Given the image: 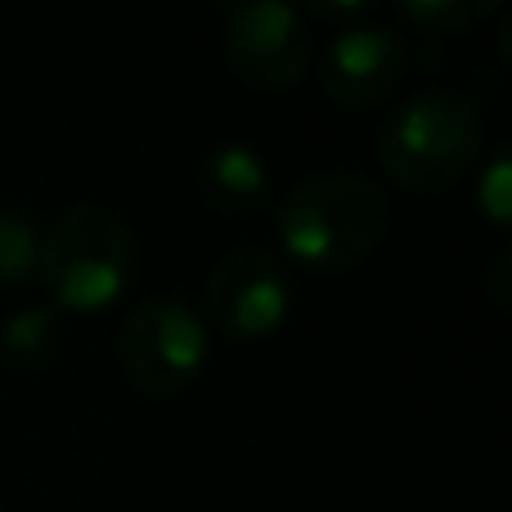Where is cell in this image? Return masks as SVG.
I'll return each mask as SVG.
<instances>
[{"instance_id": "cell-1", "label": "cell", "mask_w": 512, "mask_h": 512, "mask_svg": "<svg viewBox=\"0 0 512 512\" xmlns=\"http://www.w3.org/2000/svg\"><path fill=\"white\" fill-rule=\"evenodd\" d=\"M391 230V198L355 167L310 171L274 212L279 248L315 274H346L373 261Z\"/></svg>"}, {"instance_id": "cell-2", "label": "cell", "mask_w": 512, "mask_h": 512, "mask_svg": "<svg viewBox=\"0 0 512 512\" xmlns=\"http://www.w3.org/2000/svg\"><path fill=\"white\" fill-rule=\"evenodd\" d=\"M140 274V239L104 203H72L41 230L36 279L45 301L72 315H99L131 292Z\"/></svg>"}, {"instance_id": "cell-3", "label": "cell", "mask_w": 512, "mask_h": 512, "mask_svg": "<svg viewBox=\"0 0 512 512\" xmlns=\"http://www.w3.org/2000/svg\"><path fill=\"white\" fill-rule=\"evenodd\" d=\"M481 162V113L463 90H418L378 126V167L414 194L454 189Z\"/></svg>"}, {"instance_id": "cell-4", "label": "cell", "mask_w": 512, "mask_h": 512, "mask_svg": "<svg viewBox=\"0 0 512 512\" xmlns=\"http://www.w3.org/2000/svg\"><path fill=\"white\" fill-rule=\"evenodd\" d=\"M212 328L185 297H149L117 324V364L140 396L171 400L207 369Z\"/></svg>"}, {"instance_id": "cell-5", "label": "cell", "mask_w": 512, "mask_h": 512, "mask_svg": "<svg viewBox=\"0 0 512 512\" xmlns=\"http://www.w3.org/2000/svg\"><path fill=\"white\" fill-rule=\"evenodd\" d=\"M203 324L230 342L274 337L292 315V279L283 261L265 248H234L207 270Z\"/></svg>"}, {"instance_id": "cell-6", "label": "cell", "mask_w": 512, "mask_h": 512, "mask_svg": "<svg viewBox=\"0 0 512 512\" xmlns=\"http://www.w3.org/2000/svg\"><path fill=\"white\" fill-rule=\"evenodd\" d=\"M221 45L234 77L252 90H292L310 72V23L297 5L248 0L230 5L221 23Z\"/></svg>"}, {"instance_id": "cell-7", "label": "cell", "mask_w": 512, "mask_h": 512, "mask_svg": "<svg viewBox=\"0 0 512 512\" xmlns=\"http://www.w3.org/2000/svg\"><path fill=\"white\" fill-rule=\"evenodd\" d=\"M409 68V45L387 23H355L328 41L319 59V86L346 113L387 104Z\"/></svg>"}, {"instance_id": "cell-8", "label": "cell", "mask_w": 512, "mask_h": 512, "mask_svg": "<svg viewBox=\"0 0 512 512\" xmlns=\"http://www.w3.org/2000/svg\"><path fill=\"white\" fill-rule=\"evenodd\" d=\"M194 185L212 212L248 216L270 203V162L248 140H221L203 153Z\"/></svg>"}, {"instance_id": "cell-9", "label": "cell", "mask_w": 512, "mask_h": 512, "mask_svg": "<svg viewBox=\"0 0 512 512\" xmlns=\"http://www.w3.org/2000/svg\"><path fill=\"white\" fill-rule=\"evenodd\" d=\"M63 351V315L50 301L18 306L0 324V364L14 373H41L59 360Z\"/></svg>"}, {"instance_id": "cell-10", "label": "cell", "mask_w": 512, "mask_h": 512, "mask_svg": "<svg viewBox=\"0 0 512 512\" xmlns=\"http://www.w3.org/2000/svg\"><path fill=\"white\" fill-rule=\"evenodd\" d=\"M396 14L423 36H463L499 14V0H400Z\"/></svg>"}, {"instance_id": "cell-11", "label": "cell", "mask_w": 512, "mask_h": 512, "mask_svg": "<svg viewBox=\"0 0 512 512\" xmlns=\"http://www.w3.org/2000/svg\"><path fill=\"white\" fill-rule=\"evenodd\" d=\"M36 252H41V225L23 207H0V292L36 279Z\"/></svg>"}, {"instance_id": "cell-12", "label": "cell", "mask_w": 512, "mask_h": 512, "mask_svg": "<svg viewBox=\"0 0 512 512\" xmlns=\"http://www.w3.org/2000/svg\"><path fill=\"white\" fill-rule=\"evenodd\" d=\"M472 203H477V212L495 230H508L512 225V158L504 144L486 162H477V194H472Z\"/></svg>"}, {"instance_id": "cell-13", "label": "cell", "mask_w": 512, "mask_h": 512, "mask_svg": "<svg viewBox=\"0 0 512 512\" xmlns=\"http://www.w3.org/2000/svg\"><path fill=\"white\" fill-rule=\"evenodd\" d=\"M301 14H310V18H328V23H346V27H355V23H364L369 18V5L364 0H351V5H328V0H310Z\"/></svg>"}, {"instance_id": "cell-14", "label": "cell", "mask_w": 512, "mask_h": 512, "mask_svg": "<svg viewBox=\"0 0 512 512\" xmlns=\"http://www.w3.org/2000/svg\"><path fill=\"white\" fill-rule=\"evenodd\" d=\"M508 274H512V256L508 252H499L495 256V270H490V297H495V306L499 310H508Z\"/></svg>"}]
</instances>
